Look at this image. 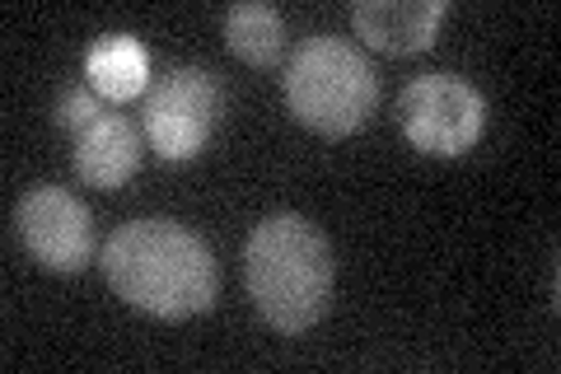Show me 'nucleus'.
Returning a JSON list of instances; mask_svg holds the SVG:
<instances>
[{
    "instance_id": "0eeeda50",
    "label": "nucleus",
    "mask_w": 561,
    "mask_h": 374,
    "mask_svg": "<svg viewBox=\"0 0 561 374\" xmlns=\"http://www.w3.org/2000/svg\"><path fill=\"white\" fill-rule=\"evenodd\" d=\"M445 14V0H356L351 24H356V38H365V47L412 57V52H426L435 43Z\"/></svg>"
},
{
    "instance_id": "f03ea898",
    "label": "nucleus",
    "mask_w": 561,
    "mask_h": 374,
    "mask_svg": "<svg viewBox=\"0 0 561 374\" xmlns=\"http://www.w3.org/2000/svg\"><path fill=\"white\" fill-rule=\"evenodd\" d=\"M243 276L257 314L276 332H305L332 305V248L313 220L280 211L267 216L243 248Z\"/></svg>"
},
{
    "instance_id": "9d476101",
    "label": "nucleus",
    "mask_w": 561,
    "mask_h": 374,
    "mask_svg": "<svg viewBox=\"0 0 561 374\" xmlns=\"http://www.w3.org/2000/svg\"><path fill=\"white\" fill-rule=\"evenodd\" d=\"M225 43L243 66L267 70L286 52V20H280V10L249 0V5H234L225 14Z\"/></svg>"
},
{
    "instance_id": "423d86ee",
    "label": "nucleus",
    "mask_w": 561,
    "mask_h": 374,
    "mask_svg": "<svg viewBox=\"0 0 561 374\" xmlns=\"http://www.w3.org/2000/svg\"><path fill=\"white\" fill-rule=\"evenodd\" d=\"M14 235L28 248V258L57 276H76L94 262V220L80 197L66 188L38 183L14 206Z\"/></svg>"
},
{
    "instance_id": "9b49d317",
    "label": "nucleus",
    "mask_w": 561,
    "mask_h": 374,
    "mask_svg": "<svg viewBox=\"0 0 561 374\" xmlns=\"http://www.w3.org/2000/svg\"><path fill=\"white\" fill-rule=\"evenodd\" d=\"M103 117V99L94 94V89H66V94L57 99V109H51V122L66 132H84V127H94V122Z\"/></svg>"
},
{
    "instance_id": "39448f33",
    "label": "nucleus",
    "mask_w": 561,
    "mask_h": 374,
    "mask_svg": "<svg viewBox=\"0 0 561 374\" xmlns=\"http://www.w3.org/2000/svg\"><path fill=\"white\" fill-rule=\"evenodd\" d=\"M225 109V89L216 80V70L206 66H179L169 70L146 94V140L150 150L169 159V165H187L206 150L210 132L220 122Z\"/></svg>"
},
{
    "instance_id": "7ed1b4c3",
    "label": "nucleus",
    "mask_w": 561,
    "mask_h": 374,
    "mask_svg": "<svg viewBox=\"0 0 561 374\" xmlns=\"http://www.w3.org/2000/svg\"><path fill=\"white\" fill-rule=\"evenodd\" d=\"M280 84H286V109L295 113V122H305L309 132L328 140L360 132L379 109V76L370 57L332 33L295 47Z\"/></svg>"
},
{
    "instance_id": "f257e3e1",
    "label": "nucleus",
    "mask_w": 561,
    "mask_h": 374,
    "mask_svg": "<svg viewBox=\"0 0 561 374\" xmlns=\"http://www.w3.org/2000/svg\"><path fill=\"white\" fill-rule=\"evenodd\" d=\"M103 276L127 305L154 318H192L216 305L220 272L206 239L164 216L127 220L103 243Z\"/></svg>"
},
{
    "instance_id": "1a4fd4ad",
    "label": "nucleus",
    "mask_w": 561,
    "mask_h": 374,
    "mask_svg": "<svg viewBox=\"0 0 561 374\" xmlns=\"http://www.w3.org/2000/svg\"><path fill=\"white\" fill-rule=\"evenodd\" d=\"M84 76L103 103H127L146 94L150 84V57L131 33H103V38L84 52Z\"/></svg>"
},
{
    "instance_id": "6e6552de",
    "label": "nucleus",
    "mask_w": 561,
    "mask_h": 374,
    "mask_svg": "<svg viewBox=\"0 0 561 374\" xmlns=\"http://www.w3.org/2000/svg\"><path fill=\"white\" fill-rule=\"evenodd\" d=\"M140 169V132L131 127V117L103 113L94 127H84L76 136V173L90 188L113 192Z\"/></svg>"
},
{
    "instance_id": "20e7f679",
    "label": "nucleus",
    "mask_w": 561,
    "mask_h": 374,
    "mask_svg": "<svg viewBox=\"0 0 561 374\" xmlns=\"http://www.w3.org/2000/svg\"><path fill=\"white\" fill-rule=\"evenodd\" d=\"M398 127L421 155H468L486 127V99L454 70H426L398 94Z\"/></svg>"
}]
</instances>
